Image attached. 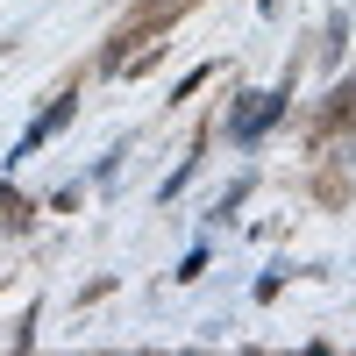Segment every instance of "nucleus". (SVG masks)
<instances>
[{"label": "nucleus", "instance_id": "obj_1", "mask_svg": "<svg viewBox=\"0 0 356 356\" xmlns=\"http://www.w3.org/2000/svg\"><path fill=\"white\" fill-rule=\"evenodd\" d=\"M65 122H72V100H57V107L43 114V122H36V129H29V136L15 143V157H29V150H36V143H50V136H57V129H65Z\"/></svg>", "mask_w": 356, "mask_h": 356}]
</instances>
